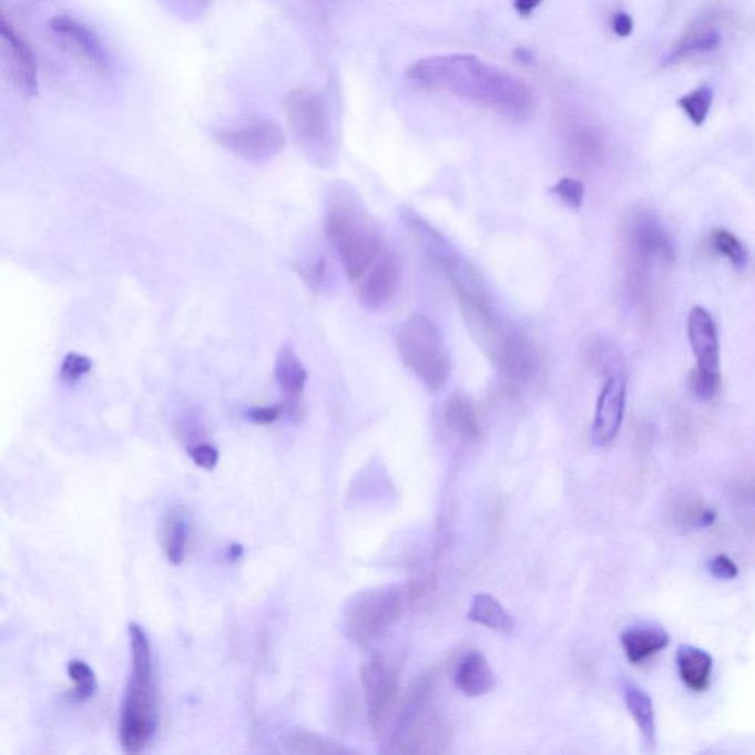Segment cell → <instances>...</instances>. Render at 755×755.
Masks as SVG:
<instances>
[{"mask_svg":"<svg viewBox=\"0 0 755 755\" xmlns=\"http://www.w3.org/2000/svg\"><path fill=\"white\" fill-rule=\"evenodd\" d=\"M406 78L435 91L471 100L511 120L529 119L533 92L521 80L473 55H445L418 61Z\"/></svg>","mask_w":755,"mask_h":755,"instance_id":"obj_1","label":"cell"},{"mask_svg":"<svg viewBox=\"0 0 755 755\" xmlns=\"http://www.w3.org/2000/svg\"><path fill=\"white\" fill-rule=\"evenodd\" d=\"M325 232L351 283H359L384 254L374 218L356 192L343 183H335L326 195Z\"/></svg>","mask_w":755,"mask_h":755,"instance_id":"obj_2","label":"cell"},{"mask_svg":"<svg viewBox=\"0 0 755 755\" xmlns=\"http://www.w3.org/2000/svg\"><path fill=\"white\" fill-rule=\"evenodd\" d=\"M132 674L120 717V744L127 754L144 752L156 730V696L149 636L140 624H129Z\"/></svg>","mask_w":755,"mask_h":755,"instance_id":"obj_3","label":"cell"},{"mask_svg":"<svg viewBox=\"0 0 755 755\" xmlns=\"http://www.w3.org/2000/svg\"><path fill=\"white\" fill-rule=\"evenodd\" d=\"M432 683H419L408 704L397 718L391 734L392 754H443L453 741V727L448 714L432 696Z\"/></svg>","mask_w":755,"mask_h":755,"instance_id":"obj_4","label":"cell"},{"mask_svg":"<svg viewBox=\"0 0 755 755\" xmlns=\"http://www.w3.org/2000/svg\"><path fill=\"white\" fill-rule=\"evenodd\" d=\"M397 351L406 368L430 392H439L448 384L452 361L443 334L436 322L421 313L408 317L397 329Z\"/></svg>","mask_w":755,"mask_h":755,"instance_id":"obj_5","label":"cell"},{"mask_svg":"<svg viewBox=\"0 0 755 755\" xmlns=\"http://www.w3.org/2000/svg\"><path fill=\"white\" fill-rule=\"evenodd\" d=\"M404 605V591L396 584L355 593L344 606L348 639L361 647L381 641L399 623Z\"/></svg>","mask_w":755,"mask_h":755,"instance_id":"obj_6","label":"cell"},{"mask_svg":"<svg viewBox=\"0 0 755 755\" xmlns=\"http://www.w3.org/2000/svg\"><path fill=\"white\" fill-rule=\"evenodd\" d=\"M687 338L696 360L690 379L692 395L701 401H710L721 388L722 375L717 326L707 308L692 307L687 315Z\"/></svg>","mask_w":755,"mask_h":755,"instance_id":"obj_7","label":"cell"},{"mask_svg":"<svg viewBox=\"0 0 755 755\" xmlns=\"http://www.w3.org/2000/svg\"><path fill=\"white\" fill-rule=\"evenodd\" d=\"M360 679L370 732L379 738L391 725L399 704V673L390 661L375 655L361 665Z\"/></svg>","mask_w":755,"mask_h":755,"instance_id":"obj_8","label":"cell"},{"mask_svg":"<svg viewBox=\"0 0 755 755\" xmlns=\"http://www.w3.org/2000/svg\"><path fill=\"white\" fill-rule=\"evenodd\" d=\"M285 111L289 127L302 149L313 160L324 161L333 145L324 100L316 93L297 91L288 96Z\"/></svg>","mask_w":755,"mask_h":755,"instance_id":"obj_9","label":"cell"},{"mask_svg":"<svg viewBox=\"0 0 755 755\" xmlns=\"http://www.w3.org/2000/svg\"><path fill=\"white\" fill-rule=\"evenodd\" d=\"M458 302L469 335L482 355L498 365L517 330L503 320L490 298L463 297Z\"/></svg>","mask_w":755,"mask_h":755,"instance_id":"obj_10","label":"cell"},{"mask_svg":"<svg viewBox=\"0 0 755 755\" xmlns=\"http://www.w3.org/2000/svg\"><path fill=\"white\" fill-rule=\"evenodd\" d=\"M214 140L223 149L247 161L274 159L287 144L283 127L269 120H262L236 129L214 132Z\"/></svg>","mask_w":755,"mask_h":755,"instance_id":"obj_11","label":"cell"},{"mask_svg":"<svg viewBox=\"0 0 755 755\" xmlns=\"http://www.w3.org/2000/svg\"><path fill=\"white\" fill-rule=\"evenodd\" d=\"M51 30L61 40L65 51L82 62L86 69L101 75L109 74L110 58L95 31L70 17L53 18Z\"/></svg>","mask_w":755,"mask_h":755,"instance_id":"obj_12","label":"cell"},{"mask_svg":"<svg viewBox=\"0 0 755 755\" xmlns=\"http://www.w3.org/2000/svg\"><path fill=\"white\" fill-rule=\"evenodd\" d=\"M628 387L621 375L606 378L598 397L595 418L592 424V440L598 446L611 445L623 426Z\"/></svg>","mask_w":755,"mask_h":755,"instance_id":"obj_13","label":"cell"},{"mask_svg":"<svg viewBox=\"0 0 755 755\" xmlns=\"http://www.w3.org/2000/svg\"><path fill=\"white\" fill-rule=\"evenodd\" d=\"M4 47V61L8 73L18 91L25 96H35L39 92V67L34 52L25 40L4 18L0 24Z\"/></svg>","mask_w":755,"mask_h":755,"instance_id":"obj_14","label":"cell"},{"mask_svg":"<svg viewBox=\"0 0 755 755\" xmlns=\"http://www.w3.org/2000/svg\"><path fill=\"white\" fill-rule=\"evenodd\" d=\"M496 369L502 375L504 390L516 395L538 374V348L531 343V339L517 330L507 351L503 353L502 359L496 365Z\"/></svg>","mask_w":755,"mask_h":755,"instance_id":"obj_15","label":"cell"},{"mask_svg":"<svg viewBox=\"0 0 755 755\" xmlns=\"http://www.w3.org/2000/svg\"><path fill=\"white\" fill-rule=\"evenodd\" d=\"M400 283V266L391 254L378 258L364 278L357 283V297L368 310L387 306L395 297Z\"/></svg>","mask_w":755,"mask_h":755,"instance_id":"obj_16","label":"cell"},{"mask_svg":"<svg viewBox=\"0 0 755 755\" xmlns=\"http://www.w3.org/2000/svg\"><path fill=\"white\" fill-rule=\"evenodd\" d=\"M275 377L280 390L285 396V409L294 421H302L304 418V388H306L308 374L304 368L300 357L296 355L289 344L280 348L275 361Z\"/></svg>","mask_w":755,"mask_h":755,"instance_id":"obj_17","label":"cell"},{"mask_svg":"<svg viewBox=\"0 0 755 755\" xmlns=\"http://www.w3.org/2000/svg\"><path fill=\"white\" fill-rule=\"evenodd\" d=\"M718 18H721V13L717 11L704 12L696 17L687 25L685 33L665 62L673 64V62L687 60V58L695 55H704V53L714 52L721 48L722 31L718 27Z\"/></svg>","mask_w":755,"mask_h":755,"instance_id":"obj_18","label":"cell"},{"mask_svg":"<svg viewBox=\"0 0 755 755\" xmlns=\"http://www.w3.org/2000/svg\"><path fill=\"white\" fill-rule=\"evenodd\" d=\"M620 642L629 663L642 665L670 645V636L660 624L645 623L625 629Z\"/></svg>","mask_w":755,"mask_h":755,"instance_id":"obj_19","label":"cell"},{"mask_svg":"<svg viewBox=\"0 0 755 755\" xmlns=\"http://www.w3.org/2000/svg\"><path fill=\"white\" fill-rule=\"evenodd\" d=\"M498 679L481 652L472 651L459 661L455 670V685L469 698H480L494 690Z\"/></svg>","mask_w":755,"mask_h":755,"instance_id":"obj_20","label":"cell"},{"mask_svg":"<svg viewBox=\"0 0 755 755\" xmlns=\"http://www.w3.org/2000/svg\"><path fill=\"white\" fill-rule=\"evenodd\" d=\"M679 677L694 694H704L712 685L714 661L707 651L694 645L679 646L676 652Z\"/></svg>","mask_w":755,"mask_h":755,"instance_id":"obj_21","label":"cell"},{"mask_svg":"<svg viewBox=\"0 0 755 755\" xmlns=\"http://www.w3.org/2000/svg\"><path fill=\"white\" fill-rule=\"evenodd\" d=\"M621 691H623V700L625 707L633 722L636 723L639 732L646 748L654 752L656 747V722L654 703L645 690L636 683L625 679L621 683Z\"/></svg>","mask_w":755,"mask_h":755,"instance_id":"obj_22","label":"cell"},{"mask_svg":"<svg viewBox=\"0 0 755 755\" xmlns=\"http://www.w3.org/2000/svg\"><path fill=\"white\" fill-rule=\"evenodd\" d=\"M446 426L465 441H477L481 436L476 405L462 392H453L446 401L443 414Z\"/></svg>","mask_w":755,"mask_h":755,"instance_id":"obj_23","label":"cell"},{"mask_svg":"<svg viewBox=\"0 0 755 755\" xmlns=\"http://www.w3.org/2000/svg\"><path fill=\"white\" fill-rule=\"evenodd\" d=\"M467 616L472 623L480 624L482 628L500 634H507V636H511L516 632V620H513L511 612L490 593H478L473 596Z\"/></svg>","mask_w":755,"mask_h":755,"instance_id":"obj_24","label":"cell"},{"mask_svg":"<svg viewBox=\"0 0 755 755\" xmlns=\"http://www.w3.org/2000/svg\"><path fill=\"white\" fill-rule=\"evenodd\" d=\"M190 535V522L181 509H172L165 513L161 522L160 539L165 557L173 565H181L185 561Z\"/></svg>","mask_w":755,"mask_h":755,"instance_id":"obj_25","label":"cell"},{"mask_svg":"<svg viewBox=\"0 0 755 755\" xmlns=\"http://www.w3.org/2000/svg\"><path fill=\"white\" fill-rule=\"evenodd\" d=\"M285 748L292 754H348L350 749L324 736L308 731H294L284 741Z\"/></svg>","mask_w":755,"mask_h":755,"instance_id":"obj_26","label":"cell"},{"mask_svg":"<svg viewBox=\"0 0 755 755\" xmlns=\"http://www.w3.org/2000/svg\"><path fill=\"white\" fill-rule=\"evenodd\" d=\"M712 245L714 252L725 257L735 269L744 271L748 266L749 256L747 248L741 243L738 236L726 229L712 232Z\"/></svg>","mask_w":755,"mask_h":755,"instance_id":"obj_27","label":"cell"},{"mask_svg":"<svg viewBox=\"0 0 755 755\" xmlns=\"http://www.w3.org/2000/svg\"><path fill=\"white\" fill-rule=\"evenodd\" d=\"M713 104V89L708 84H701L679 100V106L687 115L694 126H703L708 118Z\"/></svg>","mask_w":755,"mask_h":755,"instance_id":"obj_28","label":"cell"},{"mask_svg":"<svg viewBox=\"0 0 755 755\" xmlns=\"http://www.w3.org/2000/svg\"><path fill=\"white\" fill-rule=\"evenodd\" d=\"M69 676L74 682V690L67 696L74 703H83L92 698L96 692V676L93 670L83 661L73 660L69 664Z\"/></svg>","mask_w":755,"mask_h":755,"instance_id":"obj_29","label":"cell"},{"mask_svg":"<svg viewBox=\"0 0 755 755\" xmlns=\"http://www.w3.org/2000/svg\"><path fill=\"white\" fill-rule=\"evenodd\" d=\"M551 194L560 200L567 208L580 210L584 203L586 187L574 177H564L551 187Z\"/></svg>","mask_w":755,"mask_h":755,"instance_id":"obj_30","label":"cell"},{"mask_svg":"<svg viewBox=\"0 0 755 755\" xmlns=\"http://www.w3.org/2000/svg\"><path fill=\"white\" fill-rule=\"evenodd\" d=\"M92 360L86 356L78 355V353H71L67 356L61 366V379L65 384H74L80 381L83 377H86L92 370Z\"/></svg>","mask_w":755,"mask_h":755,"instance_id":"obj_31","label":"cell"},{"mask_svg":"<svg viewBox=\"0 0 755 755\" xmlns=\"http://www.w3.org/2000/svg\"><path fill=\"white\" fill-rule=\"evenodd\" d=\"M569 145L571 154H573L574 159L580 161V163H589V161H592L598 151L595 140H593L591 133L584 131L571 133Z\"/></svg>","mask_w":755,"mask_h":755,"instance_id":"obj_32","label":"cell"},{"mask_svg":"<svg viewBox=\"0 0 755 755\" xmlns=\"http://www.w3.org/2000/svg\"><path fill=\"white\" fill-rule=\"evenodd\" d=\"M165 7L185 20H194L207 9L210 0H163Z\"/></svg>","mask_w":755,"mask_h":755,"instance_id":"obj_33","label":"cell"},{"mask_svg":"<svg viewBox=\"0 0 755 755\" xmlns=\"http://www.w3.org/2000/svg\"><path fill=\"white\" fill-rule=\"evenodd\" d=\"M708 571L717 580H734L739 575L738 565L725 553H718V555L710 560Z\"/></svg>","mask_w":755,"mask_h":755,"instance_id":"obj_34","label":"cell"},{"mask_svg":"<svg viewBox=\"0 0 755 755\" xmlns=\"http://www.w3.org/2000/svg\"><path fill=\"white\" fill-rule=\"evenodd\" d=\"M187 455L198 467L213 471L218 463V450L208 443H196L187 449Z\"/></svg>","mask_w":755,"mask_h":755,"instance_id":"obj_35","label":"cell"},{"mask_svg":"<svg viewBox=\"0 0 755 755\" xmlns=\"http://www.w3.org/2000/svg\"><path fill=\"white\" fill-rule=\"evenodd\" d=\"M284 414H287V409H285V405L283 404L254 408L249 410L247 417L249 421L257 424V426H271V424H275L280 417H284Z\"/></svg>","mask_w":755,"mask_h":755,"instance_id":"obj_36","label":"cell"},{"mask_svg":"<svg viewBox=\"0 0 755 755\" xmlns=\"http://www.w3.org/2000/svg\"><path fill=\"white\" fill-rule=\"evenodd\" d=\"M612 30L619 38H629L633 33V20L629 13L619 12L612 18Z\"/></svg>","mask_w":755,"mask_h":755,"instance_id":"obj_37","label":"cell"},{"mask_svg":"<svg viewBox=\"0 0 755 755\" xmlns=\"http://www.w3.org/2000/svg\"><path fill=\"white\" fill-rule=\"evenodd\" d=\"M540 3H542V0H513L517 12L522 17H529Z\"/></svg>","mask_w":755,"mask_h":755,"instance_id":"obj_38","label":"cell"},{"mask_svg":"<svg viewBox=\"0 0 755 755\" xmlns=\"http://www.w3.org/2000/svg\"><path fill=\"white\" fill-rule=\"evenodd\" d=\"M516 55L517 60L522 62V64H529V62L533 61V57H531V53L526 51V49H518Z\"/></svg>","mask_w":755,"mask_h":755,"instance_id":"obj_39","label":"cell"},{"mask_svg":"<svg viewBox=\"0 0 755 755\" xmlns=\"http://www.w3.org/2000/svg\"><path fill=\"white\" fill-rule=\"evenodd\" d=\"M243 553H244V548L241 547L239 543L232 544V547L229 549V557H231L232 561L238 560V558H241V555H243Z\"/></svg>","mask_w":755,"mask_h":755,"instance_id":"obj_40","label":"cell"}]
</instances>
